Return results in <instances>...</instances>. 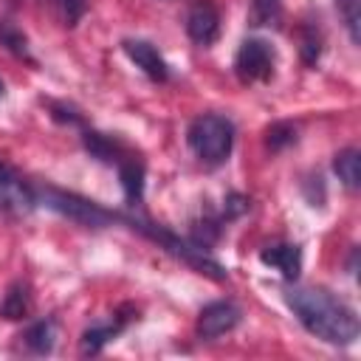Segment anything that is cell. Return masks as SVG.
Segmentation results:
<instances>
[{
  "label": "cell",
  "instance_id": "obj_1",
  "mask_svg": "<svg viewBox=\"0 0 361 361\" xmlns=\"http://www.w3.org/2000/svg\"><path fill=\"white\" fill-rule=\"evenodd\" d=\"M285 299L299 324L316 338L327 344H353L358 338L355 310L327 288H290Z\"/></svg>",
  "mask_w": 361,
  "mask_h": 361
},
{
  "label": "cell",
  "instance_id": "obj_2",
  "mask_svg": "<svg viewBox=\"0 0 361 361\" xmlns=\"http://www.w3.org/2000/svg\"><path fill=\"white\" fill-rule=\"evenodd\" d=\"M121 220H124L133 231H141L147 240L158 243V248H164V251L172 254L175 259H180V262H186L189 268H195L197 274H206V276H212V279H226V276H228L226 268H223L220 262H214L212 257H206V251L197 248L192 240H180V237L172 234L169 228H164V226H158V223H149V220H144V217H138V214H121Z\"/></svg>",
  "mask_w": 361,
  "mask_h": 361
},
{
  "label": "cell",
  "instance_id": "obj_3",
  "mask_svg": "<svg viewBox=\"0 0 361 361\" xmlns=\"http://www.w3.org/2000/svg\"><path fill=\"white\" fill-rule=\"evenodd\" d=\"M34 195H37L39 206H45V209H51V212H56V214H62V217H68L85 228H107L116 220H121L118 212L104 209L102 203L82 197L76 192H65L59 186H39V189H34Z\"/></svg>",
  "mask_w": 361,
  "mask_h": 361
},
{
  "label": "cell",
  "instance_id": "obj_4",
  "mask_svg": "<svg viewBox=\"0 0 361 361\" xmlns=\"http://www.w3.org/2000/svg\"><path fill=\"white\" fill-rule=\"evenodd\" d=\"M186 144L206 166H220L228 161L234 147V124L220 113L197 116L186 130Z\"/></svg>",
  "mask_w": 361,
  "mask_h": 361
},
{
  "label": "cell",
  "instance_id": "obj_5",
  "mask_svg": "<svg viewBox=\"0 0 361 361\" xmlns=\"http://www.w3.org/2000/svg\"><path fill=\"white\" fill-rule=\"evenodd\" d=\"M274 65H276V54H274L271 42L262 37L243 39L237 54H234V73L243 85L268 82L274 76Z\"/></svg>",
  "mask_w": 361,
  "mask_h": 361
},
{
  "label": "cell",
  "instance_id": "obj_6",
  "mask_svg": "<svg viewBox=\"0 0 361 361\" xmlns=\"http://www.w3.org/2000/svg\"><path fill=\"white\" fill-rule=\"evenodd\" d=\"M240 319H243V310H240L237 302H231V299L209 302V305L200 310L197 324H195L197 338H203V341H214V338L231 333V330L240 324Z\"/></svg>",
  "mask_w": 361,
  "mask_h": 361
},
{
  "label": "cell",
  "instance_id": "obj_7",
  "mask_svg": "<svg viewBox=\"0 0 361 361\" xmlns=\"http://www.w3.org/2000/svg\"><path fill=\"white\" fill-rule=\"evenodd\" d=\"M37 209V195L34 186L23 180L17 169L0 161V212L8 214H28Z\"/></svg>",
  "mask_w": 361,
  "mask_h": 361
},
{
  "label": "cell",
  "instance_id": "obj_8",
  "mask_svg": "<svg viewBox=\"0 0 361 361\" xmlns=\"http://www.w3.org/2000/svg\"><path fill=\"white\" fill-rule=\"evenodd\" d=\"M121 48L135 62V68H141L152 82H166L169 79V65L149 39H124Z\"/></svg>",
  "mask_w": 361,
  "mask_h": 361
},
{
  "label": "cell",
  "instance_id": "obj_9",
  "mask_svg": "<svg viewBox=\"0 0 361 361\" xmlns=\"http://www.w3.org/2000/svg\"><path fill=\"white\" fill-rule=\"evenodd\" d=\"M186 34L203 48L212 45L220 37V14H217V8L212 3H206V0L195 3L189 8V14H186Z\"/></svg>",
  "mask_w": 361,
  "mask_h": 361
},
{
  "label": "cell",
  "instance_id": "obj_10",
  "mask_svg": "<svg viewBox=\"0 0 361 361\" xmlns=\"http://www.w3.org/2000/svg\"><path fill=\"white\" fill-rule=\"evenodd\" d=\"M82 144H85V149L90 152V158H96V161H102V164H116V166H118V164L130 155V149H127L118 138H113V135H107V133H99V130H85Z\"/></svg>",
  "mask_w": 361,
  "mask_h": 361
},
{
  "label": "cell",
  "instance_id": "obj_11",
  "mask_svg": "<svg viewBox=\"0 0 361 361\" xmlns=\"http://www.w3.org/2000/svg\"><path fill=\"white\" fill-rule=\"evenodd\" d=\"M259 259H262L265 265L276 268L285 279H296L299 271H302V251H299V245H293V243H274V245L262 248Z\"/></svg>",
  "mask_w": 361,
  "mask_h": 361
},
{
  "label": "cell",
  "instance_id": "obj_12",
  "mask_svg": "<svg viewBox=\"0 0 361 361\" xmlns=\"http://www.w3.org/2000/svg\"><path fill=\"white\" fill-rule=\"evenodd\" d=\"M124 313V307L121 310H116V316L113 319H107L104 324H93V327H87L85 333H82V353L85 355H96V353H102V347L107 344V341H113L124 327H127V322L135 316H121Z\"/></svg>",
  "mask_w": 361,
  "mask_h": 361
},
{
  "label": "cell",
  "instance_id": "obj_13",
  "mask_svg": "<svg viewBox=\"0 0 361 361\" xmlns=\"http://www.w3.org/2000/svg\"><path fill=\"white\" fill-rule=\"evenodd\" d=\"M118 178H121V189H124V197L130 206L141 203V195H144V164L138 155H127L121 164H118Z\"/></svg>",
  "mask_w": 361,
  "mask_h": 361
},
{
  "label": "cell",
  "instance_id": "obj_14",
  "mask_svg": "<svg viewBox=\"0 0 361 361\" xmlns=\"http://www.w3.org/2000/svg\"><path fill=\"white\" fill-rule=\"evenodd\" d=\"M28 313H31V288L25 282L8 285V290L0 299V319L17 322V319H25Z\"/></svg>",
  "mask_w": 361,
  "mask_h": 361
},
{
  "label": "cell",
  "instance_id": "obj_15",
  "mask_svg": "<svg viewBox=\"0 0 361 361\" xmlns=\"http://www.w3.org/2000/svg\"><path fill=\"white\" fill-rule=\"evenodd\" d=\"M23 344L34 355H48L56 344V322L54 319H39L23 333Z\"/></svg>",
  "mask_w": 361,
  "mask_h": 361
},
{
  "label": "cell",
  "instance_id": "obj_16",
  "mask_svg": "<svg viewBox=\"0 0 361 361\" xmlns=\"http://www.w3.org/2000/svg\"><path fill=\"white\" fill-rule=\"evenodd\" d=\"M333 169H336L338 180H341L347 189H358V183H361V152H358L355 147H347V149L336 152Z\"/></svg>",
  "mask_w": 361,
  "mask_h": 361
},
{
  "label": "cell",
  "instance_id": "obj_17",
  "mask_svg": "<svg viewBox=\"0 0 361 361\" xmlns=\"http://www.w3.org/2000/svg\"><path fill=\"white\" fill-rule=\"evenodd\" d=\"M282 20V0H251L248 8V23L257 28L265 25H279Z\"/></svg>",
  "mask_w": 361,
  "mask_h": 361
},
{
  "label": "cell",
  "instance_id": "obj_18",
  "mask_svg": "<svg viewBox=\"0 0 361 361\" xmlns=\"http://www.w3.org/2000/svg\"><path fill=\"white\" fill-rule=\"evenodd\" d=\"M0 45H6L14 56H23V59H28L31 54H28V37L14 25V20H0Z\"/></svg>",
  "mask_w": 361,
  "mask_h": 361
},
{
  "label": "cell",
  "instance_id": "obj_19",
  "mask_svg": "<svg viewBox=\"0 0 361 361\" xmlns=\"http://www.w3.org/2000/svg\"><path fill=\"white\" fill-rule=\"evenodd\" d=\"M296 124L293 121H274L268 130H265V144L271 152H279L290 144H296Z\"/></svg>",
  "mask_w": 361,
  "mask_h": 361
},
{
  "label": "cell",
  "instance_id": "obj_20",
  "mask_svg": "<svg viewBox=\"0 0 361 361\" xmlns=\"http://www.w3.org/2000/svg\"><path fill=\"white\" fill-rule=\"evenodd\" d=\"M336 8L350 31V39L358 45L361 42V0H336Z\"/></svg>",
  "mask_w": 361,
  "mask_h": 361
},
{
  "label": "cell",
  "instance_id": "obj_21",
  "mask_svg": "<svg viewBox=\"0 0 361 361\" xmlns=\"http://www.w3.org/2000/svg\"><path fill=\"white\" fill-rule=\"evenodd\" d=\"M42 3H48L65 25H76L79 17L85 14V0H42Z\"/></svg>",
  "mask_w": 361,
  "mask_h": 361
},
{
  "label": "cell",
  "instance_id": "obj_22",
  "mask_svg": "<svg viewBox=\"0 0 361 361\" xmlns=\"http://www.w3.org/2000/svg\"><path fill=\"white\" fill-rule=\"evenodd\" d=\"M248 209V197L245 195H240V192H228L226 197H223V209H220V220L223 223H228V220H234V217H240L243 212Z\"/></svg>",
  "mask_w": 361,
  "mask_h": 361
},
{
  "label": "cell",
  "instance_id": "obj_23",
  "mask_svg": "<svg viewBox=\"0 0 361 361\" xmlns=\"http://www.w3.org/2000/svg\"><path fill=\"white\" fill-rule=\"evenodd\" d=\"M0 96H3V82H0Z\"/></svg>",
  "mask_w": 361,
  "mask_h": 361
}]
</instances>
